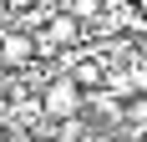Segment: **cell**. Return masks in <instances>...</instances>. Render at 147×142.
I'll use <instances>...</instances> for the list:
<instances>
[{
  "mask_svg": "<svg viewBox=\"0 0 147 142\" xmlns=\"http://www.w3.org/2000/svg\"><path fill=\"white\" fill-rule=\"evenodd\" d=\"M36 112H41L46 127H61V122H76L81 117V86L61 71V76H51V81L36 91Z\"/></svg>",
  "mask_w": 147,
  "mask_h": 142,
  "instance_id": "1",
  "label": "cell"
}]
</instances>
